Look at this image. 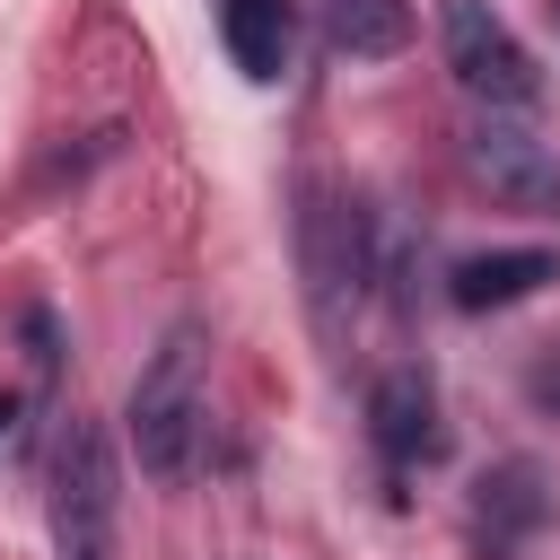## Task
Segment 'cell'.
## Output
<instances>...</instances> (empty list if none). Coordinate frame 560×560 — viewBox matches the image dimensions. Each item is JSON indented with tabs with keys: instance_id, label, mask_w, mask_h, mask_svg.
I'll return each mask as SVG.
<instances>
[{
	"instance_id": "277c9868",
	"label": "cell",
	"mask_w": 560,
	"mask_h": 560,
	"mask_svg": "<svg viewBox=\"0 0 560 560\" xmlns=\"http://www.w3.org/2000/svg\"><path fill=\"white\" fill-rule=\"evenodd\" d=\"M464 175L490 192V201H508V210H534V219H560V149L542 140V131H525V114H472L464 122Z\"/></svg>"
},
{
	"instance_id": "4fadbf2b",
	"label": "cell",
	"mask_w": 560,
	"mask_h": 560,
	"mask_svg": "<svg viewBox=\"0 0 560 560\" xmlns=\"http://www.w3.org/2000/svg\"><path fill=\"white\" fill-rule=\"evenodd\" d=\"M551 18H560V0H551Z\"/></svg>"
},
{
	"instance_id": "5b68a950",
	"label": "cell",
	"mask_w": 560,
	"mask_h": 560,
	"mask_svg": "<svg viewBox=\"0 0 560 560\" xmlns=\"http://www.w3.org/2000/svg\"><path fill=\"white\" fill-rule=\"evenodd\" d=\"M446 61H455V88L490 114H534L542 96V70L525 61V44L499 26L490 0H446Z\"/></svg>"
},
{
	"instance_id": "52a82bcc",
	"label": "cell",
	"mask_w": 560,
	"mask_h": 560,
	"mask_svg": "<svg viewBox=\"0 0 560 560\" xmlns=\"http://www.w3.org/2000/svg\"><path fill=\"white\" fill-rule=\"evenodd\" d=\"M219 35L254 88H280L289 52H298V0H219Z\"/></svg>"
},
{
	"instance_id": "7c38bea8",
	"label": "cell",
	"mask_w": 560,
	"mask_h": 560,
	"mask_svg": "<svg viewBox=\"0 0 560 560\" xmlns=\"http://www.w3.org/2000/svg\"><path fill=\"white\" fill-rule=\"evenodd\" d=\"M18 411H26V402H18V394H0V446H9V429H18Z\"/></svg>"
},
{
	"instance_id": "6da1fadb",
	"label": "cell",
	"mask_w": 560,
	"mask_h": 560,
	"mask_svg": "<svg viewBox=\"0 0 560 560\" xmlns=\"http://www.w3.org/2000/svg\"><path fill=\"white\" fill-rule=\"evenodd\" d=\"M201 324H175L166 341H158V359L140 368V385H131V455H140V472L149 481H184L192 472V455H201V429H210V394H201Z\"/></svg>"
},
{
	"instance_id": "8992f818",
	"label": "cell",
	"mask_w": 560,
	"mask_h": 560,
	"mask_svg": "<svg viewBox=\"0 0 560 560\" xmlns=\"http://www.w3.org/2000/svg\"><path fill=\"white\" fill-rule=\"evenodd\" d=\"M368 429L385 464H438L446 455V420H438V385L429 368H385L368 394Z\"/></svg>"
},
{
	"instance_id": "7a4b0ae2",
	"label": "cell",
	"mask_w": 560,
	"mask_h": 560,
	"mask_svg": "<svg viewBox=\"0 0 560 560\" xmlns=\"http://www.w3.org/2000/svg\"><path fill=\"white\" fill-rule=\"evenodd\" d=\"M114 516H122V472H114V446L96 420H61L52 438V499H44V525H52V560H114Z\"/></svg>"
},
{
	"instance_id": "9c48e42d",
	"label": "cell",
	"mask_w": 560,
	"mask_h": 560,
	"mask_svg": "<svg viewBox=\"0 0 560 560\" xmlns=\"http://www.w3.org/2000/svg\"><path fill=\"white\" fill-rule=\"evenodd\" d=\"M472 516H481L499 542L542 534V525H551V472H542V464H525V455L490 464V472H481V490H472Z\"/></svg>"
},
{
	"instance_id": "30bf717a",
	"label": "cell",
	"mask_w": 560,
	"mask_h": 560,
	"mask_svg": "<svg viewBox=\"0 0 560 560\" xmlns=\"http://www.w3.org/2000/svg\"><path fill=\"white\" fill-rule=\"evenodd\" d=\"M324 9V44L350 61H385L411 44V0H315Z\"/></svg>"
},
{
	"instance_id": "3957f363",
	"label": "cell",
	"mask_w": 560,
	"mask_h": 560,
	"mask_svg": "<svg viewBox=\"0 0 560 560\" xmlns=\"http://www.w3.org/2000/svg\"><path fill=\"white\" fill-rule=\"evenodd\" d=\"M298 254H306V306L324 332H341V315L368 298L376 280V236H368V210L332 184H306V210H298Z\"/></svg>"
},
{
	"instance_id": "ba28073f",
	"label": "cell",
	"mask_w": 560,
	"mask_h": 560,
	"mask_svg": "<svg viewBox=\"0 0 560 560\" xmlns=\"http://www.w3.org/2000/svg\"><path fill=\"white\" fill-rule=\"evenodd\" d=\"M542 280H560V254H551V245H516V254H472V262H455V271H446V298H455L464 315H490V306L534 298Z\"/></svg>"
},
{
	"instance_id": "8fae6325",
	"label": "cell",
	"mask_w": 560,
	"mask_h": 560,
	"mask_svg": "<svg viewBox=\"0 0 560 560\" xmlns=\"http://www.w3.org/2000/svg\"><path fill=\"white\" fill-rule=\"evenodd\" d=\"M525 402H534L542 420H560V341L534 350V368H525Z\"/></svg>"
}]
</instances>
